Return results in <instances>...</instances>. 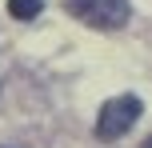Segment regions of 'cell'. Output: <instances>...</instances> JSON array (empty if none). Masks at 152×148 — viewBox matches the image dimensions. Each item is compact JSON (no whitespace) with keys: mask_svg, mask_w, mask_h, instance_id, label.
Instances as JSON below:
<instances>
[{"mask_svg":"<svg viewBox=\"0 0 152 148\" xmlns=\"http://www.w3.org/2000/svg\"><path fill=\"white\" fill-rule=\"evenodd\" d=\"M140 96H112V100L100 108L96 116V136L100 140H116V136H124L132 124L140 120Z\"/></svg>","mask_w":152,"mask_h":148,"instance_id":"cell-1","label":"cell"},{"mask_svg":"<svg viewBox=\"0 0 152 148\" xmlns=\"http://www.w3.org/2000/svg\"><path fill=\"white\" fill-rule=\"evenodd\" d=\"M44 12V0H8V16L12 20H36Z\"/></svg>","mask_w":152,"mask_h":148,"instance_id":"cell-3","label":"cell"},{"mask_svg":"<svg viewBox=\"0 0 152 148\" xmlns=\"http://www.w3.org/2000/svg\"><path fill=\"white\" fill-rule=\"evenodd\" d=\"M68 12L92 28H124L128 24V0H68Z\"/></svg>","mask_w":152,"mask_h":148,"instance_id":"cell-2","label":"cell"}]
</instances>
